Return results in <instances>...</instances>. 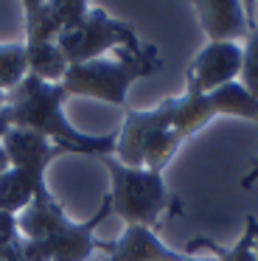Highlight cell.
<instances>
[{
  "label": "cell",
  "instance_id": "obj_25",
  "mask_svg": "<svg viewBox=\"0 0 258 261\" xmlns=\"http://www.w3.org/2000/svg\"><path fill=\"white\" fill-rule=\"evenodd\" d=\"M3 171H9V158H6V149H3V143H0V174Z\"/></svg>",
  "mask_w": 258,
  "mask_h": 261
},
{
  "label": "cell",
  "instance_id": "obj_22",
  "mask_svg": "<svg viewBox=\"0 0 258 261\" xmlns=\"http://www.w3.org/2000/svg\"><path fill=\"white\" fill-rule=\"evenodd\" d=\"M188 250L191 253H196V250H208L211 255H205V261H224V255L219 253V244L211 242V239H205V236H196L194 242L188 244Z\"/></svg>",
  "mask_w": 258,
  "mask_h": 261
},
{
  "label": "cell",
  "instance_id": "obj_12",
  "mask_svg": "<svg viewBox=\"0 0 258 261\" xmlns=\"http://www.w3.org/2000/svg\"><path fill=\"white\" fill-rule=\"evenodd\" d=\"M25 45V70L48 85H59L67 73V59L56 42H22Z\"/></svg>",
  "mask_w": 258,
  "mask_h": 261
},
{
  "label": "cell",
  "instance_id": "obj_2",
  "mask_svg": "<svg viewBox=\"0 0 258 261\" xmlns=\"http://www.w3.org/2000/svg\"><path fill=\"white\" fill-rule=\"evenodd\" d=\"M115 59H93V62L70 65L65 79L59 82L62 90L70 96H87L98 101L115 104L126 110V93L143 76H151L163 68L157 45H143L140 51L118 48Z\"/></svg>",
  "mask_w": 258,
  "mask_h": 261
},
{
  "label": "cell",
  "instance_id": "obj_10",
  "mask_svg": "<svg viewBox=\"0 0 258 261\" xmlns=\"http://www.w3.org/2000/svg\"><path fill=\"white\" fill-rule=\"evenodd\" d=\"M67 225L70 219L54 194L45 199H31V205L22 214H17V227L22 239H54Z\"/></svg>",
  "mask_w": 258,
  "mask_h": 261
},
{
  "label": "cell",
  "instance_id": "obj_14",
  "mask_svg": "<svg viewBox=\"0 0 258 261\" xmlns=\"http://www.w3.org/2000/svg\"><path fill=\"white\" fill-rule=\"evenodd\" d=\"M25 12V42H56L62 34L54 12H50V0H25L22 3Z\"/></svg>",
  "mask_w": 258,
  "mask_h": 261
},
{
  "label": "cell",
  "instance_id": "obj_24",
  "mask_svg": "<svg viewBox=\"0 0 258 261\" xmlns=\"http://www.w3.org/2000/svg\"><path fill=\"white\" fill-rule=\"evenodd\" d=\"M258 124V121H255ZM258 180V158L252 160V166H250V171H247L244 177H241V188H252V182Z\"/></svg>",
  "mask_w": 258,
  "mask_h": 261
},
{
  "label": "cell",
  "instance_id": "obj_23",
  "mask_svg": "<svg viewBox=\"0 0 258 261\" xmlns=\"http://www.w3.org/2000/svg\"><path fill=\"white\" fill-rule=\"evenodd\" d=\"M9 129H11V110H9V104H3L0 107V141L6 138Z\"/></svg>",
  "mask_w": 258,
  "mask_h": 261
},
{
  "label": "cell",
  "instance_id": "obj_6",
  "mask_svg": "<svg viewBox=\"0 0 258 261\" xmlns=\"http://www.w3.org/2000/svg\"><path fill=\"white\" fill-rule=\"evenodd\" d=\"M174 118V96L160 101L151 110H132L126 107L123 115V126L118 132V146L112 158L118 163L129 166V169H143V146L149 141V135H154L157 129L171 126Z\"/></svg>",
  "mask_w": 258,
  "mask_h": 261
},
{
  "label": "cell",
  "instance_id": "obj_27",
  "mask_svg": "<svg viewBox=\"0 0 258 261\" xmlns=\"http://www.w3.org/2000/svg\"><path fill=\"white\" fill-rule=\"evenodd\" d=\"M3 104H6V93L0 90V107H3Z\"/></svg>",
  "mask_w": 258,
  "mask_h": 261
},
{
  "label": "cell",
  "instance_id": "obj_15",
  "mask_svg": "<svg viewBox=\"0 0 258 261\" xmlns=\"http://www.w3.org/2000/svg\"><path fill=\"white\" fill-rule=\"evenodd\" d=\"M183 143L185 141L171 129V126L157 129L154 135H149V141H146V146H143V169L163 171L174 160V154L179 152V146H183Z\"/></svg>",
  "mask_w": 258,
  "mask_h": 261
},
{
  "label": "cell",
  "instance_id": "obj_3",
  "mask_svg": "<svg viewBox=\"0 0 258 261\" xmlns=\"http://www.w3.org/2000/svg\"><path fill=\"white\" fill-rule=\"evenodd\" d=\"M104 169L110 171V208L112 216L123 219L126 227H149L160 222L166 211L179 214V202L168 194L163 171H149V169H129L118 163L115 158H98Z\"/></svg>",
  "mask_w": 258,
  "mask_h": 261
},
{
  "label": "cell",
  "instance_id": "obj_5",
  "mask_svg": "<svg viewBox=\"0 0 258 261\" xmlns=\"http://www.w3.org/2000/svg\"><path fill=\"white\" fill-rule=\"evenodd\" d=\"M6 158H9V169L20 171L28 180V186L34 188V199H45L50 197V188L45 182V174H48V166L54 163L59 154H65V149L56 146L54 141L37 135V132L28 129H14L11 126L6 132L3 141Z\"/></svg>",
  "mask_w": 258,
  "mask_h": 261
},
{
  "label": "cell",
  "instance_id": "obj_1",
  "mask_svg": "<svg viewBox=\"0 0 258 261\" xmlns=\"http://www.w3.org/2000/svg\"><path fill=\"white\" fill-rule=\"evenodd\" d=\"M65 98L67 93L62 90V85H48V82L25 73L14 90L6 93V104L11 110V126L37 132L73 154H87L95 160L115 154L118 132H107V135L79 132L65 118Z\"/></svg>",
  "mask_w": 258,
  "mask_h": 261
},
{
  "label": "cell",
  "instance_id": "obj_7",
  "mask_svg": "<svg viewBox=\"0 0 258 261\" xmlns=\"http://www.w3.org/2000/svg\"><path fill=\"white\" fill-rule=\"evenodd\" d=\"M241 68H244V48L239 42H208L191 62L185 79L199 93H213L241 79Z\"/></svg>",
  "mask_w": 258,
  "mask_h": 261
},
{
  "label": "cell",
  "instance_id": "obj_11",
  "mask_svg": "<svg viewBox=\"0 0 258 261\" xmlns=\"http://www.w3.org/2000/svg\"><path fill=\"white\" fill-rule=\"evenodd\" d=\"M213 118H216V110H213L208 93H199L188 79H185V93L183 96H174L171 129L177 132L183 141H188V138H194L199 129H205Z\"/></svg>",
  "mask_w": 258,
  "mask_h": 261
},
{
  "label": "cell",
  "instance_id": "obj_21",
  "mask_svg": "<svg viewBox=\"0 0 258 261\" xmlns=\"http://www.w3.org/2000/svg\"><path fill=\"white\" fill-rule=\"evenodd\" d=\"M255 216H247V225L241 239L233 244V247H222L219 244V253L224 255V261H258L255 258V250H252V230H255Z\"/></svg>",
  "mask_w": 258,
  "mask_h": 261
},
{
  "label": "cell",
  "instance_id": "obj_8",
  "mask_svg": "<svg viewBox=\"0 0 258 261\" xmlns=\"http://www.w3.org/2000/svg\"><path fill=\"white\" fill-rule=\"evenodd\" d=\"M194 12L208 42H244L252 29L250 6L239 0H196Z\"/></svg>",
  "mask_w": 258,
  "mask_h": 261
},
{
  "label": "cell",
  "instance_id": "obj_4",
  "mask_svg": "<svg viewBox=\"0 0 258 261\" xmlns=\"http://www.w3.org/2000/svg\"><path fill=\"white\" fill-rule=\"evenodd\" d=\"M56 45L62 48L67 65H82V62H93V59H101L107 51H140V40L135 34V29L123 20L107 14L101 6H93L79 29L65 31L59 34Z\"/></svg>",
  "mask_w": 258,
  "mask_h": 261
},
{
  "label": "cell",
  "instance_id": "obj_16",
  "mask_svg": "<svg viewBox=\"0 0 258 261\" xmlns=\"http://www.w3.org/2000/svg\"><path fill=\"white\" fill-rule=\"evenodd\" d=\"M34 199V188L28 186V180L20 174V171L9 169L0 174V211L3 214H22V211L31 205Z\"/></svg>",
  "mask_w": 258,
  "mask_h": 261
},
{
  "label": "cell",
  "instance_id": "obj_19",
  "mask_svg": "<svg viewBox=\"0 0 258 261\" xmlns=\"http://www.w3.org/2000/svg\"><path fill=\"white\" fill-rule=\"evenodd\" d=\"M90 9H93V6L84 3V0H50V12H54L56 23H59L62 34H65V31L79 29V25L87 20Z\"/></svg>",
  "mask_w": 258,
  "mask_h": 261
},
{
  "label": "cell",
  "instance_id": "obj_20",
  "mask_svg": "<svg viewBox=\"0 0 258 261\" xmlns=\"http://www.w3.org/2000/svg\"><path fill=\"white\" fill-rule=\"evenodd\" d=\"M244 68H241V85L252 98H258V25L252 23L244 40Z\"/></svg>",
  "mask_w": 258,
  "mask_h": 261
},
{
  "label": "cell",
  "instance_id": "obj_26",
  "mask_svg": "<svg viewBox=\"0 0 258 261\" xmlns=\"http://www.w3.org/2000/svg\"><path fill=\"white\" fill-rule=\"evenodd\" d=\"M252 250H255V258H258V222H255V230H252Z\"/></svg>",
  "mask_w": 258,
  "mask_h": 261
},
{
  "label": "cell",
  "instance_id": "obj_13",
  "mask_svg": "<svg viewBox=\"0 0 258 261\" xmlns=\"http://www.w3.org/2000/svg\"><path fill=\"white\" fill-rule=\"evenodd\" d=\"M208 98H211L216 115H233V118L258 121V98H252L244 90L241 82H230V85L208 93Z\"/></svg>",
  "mask_w": 258,
  "mask_h": 261
},
{
  "label": "cell",
  "instance_id": "obj_17",
  "mask_svg": "<svg viewBox=\"0 0 258 261\" xmlns=\"http://www.w3.org/2000/svg\"><path fill=\"white\" fill-rule=\"evenodd\" d=\"M25 45L22 42H9L0 45V90L9 93L25 76Z\"/></svg>",
  "mask_w": 258,
  "mask_h": 261
},
{
  "label": "cell",
  "instance_id": "obj_9",
  "mask_svg": "<svg viewBox=\"0 0 258 261\" xmlns=\"http://www.w3.org/2000/svg\"><path fill=\"white\" fill-rule=\"evenodd\" d=\"M107 261H205V255H196L191 250H171L157 239L149 227H123L118 242H104Z\"/></svg>",
  "mask_w": 258,
  "mask_h": 261
},
{
  "label": "cell",
  "instance_id": "obj_18",
  "mask_svg": "<svg viewBox=\"0 0 258 261\" xmlns=\"http://www.w3.org/2000/svg\"><path fill=\"white\" fill-rule=\"evenodd\" d=\"M0 261H25L17 216L0 214Z\"/></svg>",
  "mask_w": 258,
  "mask_h": 261
}]
</instances>
